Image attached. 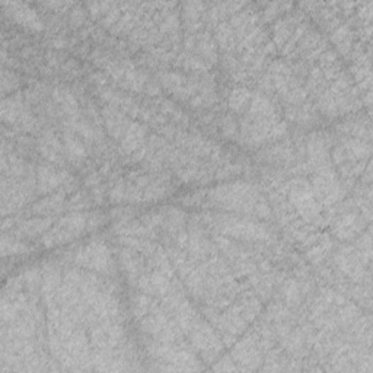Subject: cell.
Returning <instances> with one entry per match:
<instances>
[{"mask_svg":"<svg viewBox=\"0 0 373 373\" xmlns=\"http://www.w3.org/2000/svg\"><path fill=\"white\" fill-rule=\"evenodd\" d=\"M208 201L230 211L251 213V215L261 218L270 215V208L265 200L251 185L244 182H235L218 186V189L208 193Z\"/></svg>","mask_w":373,"mask_h":373,"instance_id":"cell-1","label":"cell"},{"mask_svg":"<svg viewBox=\"0 0 373 373\" xmlns=\"http://www.w3.org/2000/svg\"><path fill=\"white\" fill-rule=\"evenodd\" d=\"M133 313L140 328L156 341L175 343L178 340V325L149 296L138 295L133 299Z\"/></svg>","mask_w":373,"mask_h":373,"instance_id":"cell-2","label":"cell"},{"mask_svg":"<svg viewBox=\"0 0 373 373\" xmlns=\"http://www.w3.org/2000/svg\"><path fill=\"white\" fill-rule=\"evenodd\" d=\"M99 223L101 216L96 213L74 211L72 215L60 219L56 225H52V228L43 235V244L45 247H56L70 243L72 239L82 235L88 229L98 226Z\"/></svg>","mask_w":373,"mask_h":373,"instance_id":"cell-3","label":"cell"},{"mask_svg":"<svg viewBox=\"0 0 373 373\" xmlns=\"http://www.w3.org/2000/svg\"><path fill=\"white\" fill-rule=\"evenodd\" d=\"M289 199L291 206L308 223L321 221V204L318 203L312 185L304 179H295L290 184Z\"/></svg>","mask_w":373,"mask_h":373,"instance_id":"cell-4","label":"cell"},{"mask_svg":"<svg viewBox=\"0 0 373 373\" xmlns=\"http://www.w3.org/2000/svg\"><path fill=\"white\" fill-rule=\"evenodd\" d=\"M74 261L81 265L94 272H99L104 274H108L114 269L113 255L104 243L92 241L82 247L74 255Z\"/></svg>","mask_w":373,"mask_h":373,"instance_id":"cell-5","label":"cell"},{"mask_svg":"<svg viewBox=\"0 0 373 373\" xmlns=\"http://www.w3.org/2000/svg\"><path fill=\"white\" fill-rule=\"evenodd\" d=\"M219 229L238 239H248V241H267L270 239V230L260 223L251 221H243L236 218H221L218 221Z\"/></svg>","mask_w":373,"mask_h":373,"instance_id":"cell-6","label":"cell"},{"mask_svg":"<svg viewBox=\"0 0 373 373\" xmlns=\"http://www.w3.org/2000/svg\"><path fill=\"white\" fill-rule=\"evenodd\" d=\"M73 184L74 178L69 172L51 165H43L37 171V186L38 191L43 194H51L56 191L67 193Z\"/></svg>","mask_w":373,"mask_h":373,"instance_id":"cell-7","label":"cell"},{"mask_svg":"<svg viewBox=\"0 0 373 373\" xmlns=\"http://www.w3.org/2000/svg\"><path fill=\"white\" fill-rule=\"evenodd\" d=\"M124 334L117 321H104L92 324L91 343L96 352H113L118 347Z\"/></svg>","mask_w":373,"mask_h":373,"instance_id":"cell-8","label":"cell"},{"mask_svg":"<svg viewBox=\"0 0 373 373\" xmlns=\"http://www.w3.org/2000/svg\"><path fill=\"white\" fill-rule=\"evenodd\" d=\"M311 185H312V190H313V194L318 203L324 204V206H331L337 203L344 194L343 186L340 185L338 179L330 171L319 172L313 178Z\"/></svg>","mask_w":373,"mask_h":373,"instance_id":"cell-9","label":"cell"},{"mask_svg":"<svg viewBox=\"0 0 373 373\" xmlns=\"http://www.w3.org/2000/svg\"><path fill=\"white\" fill-rule=\"evenodd\" d=\"M190 333H191V341L194 344V347L206 359H213L221 352L222 343L219 337L215 334V331H213L207 324L199 321L191 328Z\"/></svg>","mask_w":373,"mask_h":373,"instance_id":"cell-10","label":"cell"},{"mask_svg":"<svg viewBox=\"0 0 373 373\" xmlns=\"http://www.w3.org/2000/svg\"><path fill=\"white\" fill-rule=\"evenodd\" d=\"M4 8L8 9L11 16H13V19L18 23L26 26V28H30L33 31L43 30V21L35 13V11L28 5L21 2H4Z\"/></svg>","mask_w":373,"mask_h":373,"instance_id":"cell-11","label":"cell"},{"mask_svg":"<svg viewBox=\"0 0 373 373\" xmlns=\"http://www.w3.org/2000/svg\"><path fill=\"white\" fill-rule=\"evenodd\" d=\"M52 98L60 108L66 123L73 126L79 120V106L76 98L65 88H56L52 91Z\"/></svg>","mask_w":373,"mask_h":373,"instance_id":"cell-12","label":"cell"},{"mask_svg":"<svg viewBox=\"0 0 373 373\" xmlns=\"http://www.w3.org/2000/svg\"><path fill=\"white\" fill-rule=\"evenodd\" d=\"M38 149L40 153L47 159L48 162L52 164H62L65 157V149L63 145L59 142L55 133L47 131L40 138L38 142Z\"/></svg>","mask_w":373,"mask_h":373,"instance_id":"cell-13","label":"cell"},{"mask_svg":"<svg viewBox=\"0 0 373 373\" xmlns=\"http://www.w3.org/2000/svg\"><path fill=\"white\" fill-rule=\"evenodd\" d=\"M65 194H66L65 191L51 193L50 196L40 200L34 206V213L38 216H47V218L56 215V213H59L65 206Z\"/></svg>","mask_w":373,"mask_h":373,"instance_id":"cell-14","label":"cell"},{"mask_svg":"<svg viewBox=\"0 0 373 373\" xmlns=\"http://www.w3.org/2000/svg\"><path fill=\"white\" fill-rule=\"evenodd\" d=\"M189 48L193 50L197 56L203 59L215 60L216 48L207 34H196L189 38Z\"/></svg>","mask_w":373,"mask_h":373,"instance_id":"cell-15","label":"cell"},{"mask_svg":"<svg viewBox=\"0 0 373 373\" xmlns=\"http://www.w3.org/2000/svg\"><path fill=\"white\" fill-rule=\"evenodd\" d=\"M63 149H65V156H67V159H70L72 162H82L87 157L85 145L81 142V139H77L73 133L69 131L65 133Z\"/></svg>","mask_w":373,"mask_h":373,"instance_id":"cell-16","label":"cell"},{"mask_svg":"<svg viewBox=\"0 0 373 373\" xmlns=\"http://www.w3.org/2000/svg\"><path fill=\"white\" fill-rule=\"evenodd\" d=\"M362 228L360 218L356 215H344L334 225V233L341 239L353 238Z\"/></svg>","mask_w":373,"mask_h":373,"instance_id":"cell-17","label":"cell"},{"mask_svg":"<svg viewBox=\"0 0 373 373\" xmlns=\"http://www.w3.org/2000/svg\"><path fill=\"white\" fill-rule=\"evenodd\" d=\"M233 355L239 360V363L244 364L260 362V350L257 347V343L252 338H247L239 343Z\"/></svg>","mask_w":373,"mask_h":373,"instance_id":"cell-18","label":"cell"},{"mask_svg":"<svg viewBox=\"0 0 373 373\" xmlns=\"http://www.w3.org/2000/svg\"><path fill=\"white\" fill-rule=\"evenodd\" d=\"M52 226L51 218L47 216H40L34 219H28L19 225V232L23 236H35V235H44L48 228Z\"/></svg>","mask_w":373,"mask_h":373,"instance_id":"cell-19","label":"cell"},{"mask_svg":"<svg viewBox=\"0 0 373 373\" xmlns=\"http://www.w3.org/2000/svg\"><path fill=\"white\" fill-rule=\"evenodd\" d=\"M252 99V92L245 89V88H238V89H233L229 95V105L230 108L235 111V113H239V114H245V111L248 110L250 106V102Z\"/></svg>","mask_w":373,"mask_h":373,"instance_id":"cell-20","label":"cell"},{"mask_svg":"<svg viewBox=\"0 0 373 373\" xmlns=\"http://www.w3.org/2000/svg\"><path fill=\"white\" fill-rule=\"evenodd\" d=\"M26 251V245L19 243V241H15V239H9L6 235H4V239H2V254L4 257H8V255H19V254H23Z\"/></svg>","mask_w":373,"mask_h":373,"instance_id":"cell-21","label":"cell"},{"mask_svg":"<svg viewBox=\"0 0 373 373\" xmlns=\"http://www.w3.org/2000/svg\"><path fill=\"white\" fill-rule=\"evenodd\" d=\"M88 206H89V201H88V199H87L82 193H76V194L70 199V201L67 203V207L72 208L73 211H82V210H85Z\"/></svg>","mask_w":373,"mask_h":373,"instance_id":"cell-22","label":"cell"},{"mask_svg":"<svg viewBox=\"0 0 373 373\" xmlns=\"http://www.w3.org/2000/svg\"><path fill=\"white\" fill-rule=\"evenodd\" d=\"M12 85V88L13 87H16L18 85V79H16V76L11 72H4V74H2V89H4V92H6V89H8V85Z\"/></svg>","mask_w":373,"mask_h":373,"instance_id":"cell-23","label":"cell"}]
</instances>
